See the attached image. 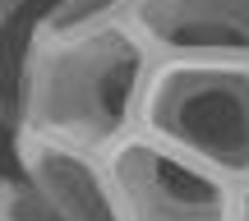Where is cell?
Masks as SVG:
<instances>
[{
  "instance_id": "cell-5",
  "label": "cell",
  "mask_w": 249,
  "mask_h": 221,
  "mask_svg": "<svg viewBox=\"0 0 249 221\" xmlns=\"http://www.w3.org/2000/svg\"><path fill=\"white\" fill-rule=\"evenodd\" d=\"M157 60H249V0H134Z\"/></svg>"
},
{
  "instance_id": "cell-4",
  "label": "cell",
  "mask_w": 249,
  "mask_h": 221,
  "mask_svg": "<svg viewBox=\"0 0 249 221\" xmlns=\"http://www.w3.org/2000/svg\"><path fill=\"white\" fill-rule=\"evenodd\" d=\"M14 166L65 221H120L111 157L37 129H14Z\"/></svg>"
},
{
  "instance_id": "cell-3",
  "label": "cell",
  "mask_w": 249,
  "mask_h": 221,
  "mask_svg": "<svg viewBox=\"0 0 249 221\" xmlns=\"http://www.w3.org/2000/svg\"><path fill=\"white\" fill-rule=\"evenodd\" d=\"M111 157L120 221H235V185L203 161L134 129Z\"/></svg>"
},
{
  "instance_id": "cell-7",
  "label": "cell",
  "mask_w": 249,
  "mask_h": 221,
  "mask_svg": "<svg viewBox=\"0 0 249 221\" xmlns=\"http://www.w3.org/2000/svg\"><path fill=\"white\" fill-rule=\"evenodd\" d=\"M0 221H65V217L37 194L33 180L14 170L0 180Z\"/></svg>"
},
{
  "instance_id": "cell-9",
  "label": "cell",
  "mask_w": 249,
  "mask_h": 221,
  "mask_svg": "<svg viewBox=\"0 0 249 221\" xmlns=\"http://www.w3.org/2000/svg\"><path fill=\"white\" fill-rule=\"evenodd\" d=\"M23 5H28V0H0V18H5V23H14Z\"/></svg>"
},
{
  "instance_id": "cell-1",
  "label": "cell",
  "mask_w": 249,
  "mask_h": 221,
  "mask_svg": "<svg viewBox=\"0 0 249 221\" xmlns=\"http://www.w3.org/2000/svg\"><path fill=\"white\" fill-rule=\"evenodd\" d=\"M152 69L157 55L129 18L88 33L33 28L18 60L14 129H37L111 152L139 129Z\"/></svg>"
},
{
  "instance_id": "cell-6",
  "label": "cell",
  "mask_w": 249,
  "mask_h": 221,
  "mask_svg": "<svg viewBox=\"0 0 249 221\" xmlns=\"http://www.w3.org/2000/svg\"><path fill=\"white\" fill-rule=\"evenodd\" d=\"M134 0H51L37 18V33H88V28L124 23Z\"/></svg>"
},
{
  "instance_id": "cell-8",
  "label": "cell",
  "mask_w": 249,
  "mask_h": 221,
  "mask_svg": "<svg viewBox=\"0 0 249 221\" xmlns=\"http://www.w3.org/2000/svg\"><path fill=\"white\" fill-rule=\"evenodd\" d=\"M235 221H249V180L235 185Z\"/></svg>"
},
{
  "instance_id": "cell-2",
  "label": "cell",
  "mask_w": 249,
  "mask_h": 221,
  "mask_svg": "<svg viewBox=\"0 0 249 221\" xmlns=\"http://www.w3.org/2000/svg\"><path fill=\"white\" fill-rule=\"evenodd\" d=\"M139 129L231 185L249 180V60H157Z\"/></svg>"
}]
</instances>
